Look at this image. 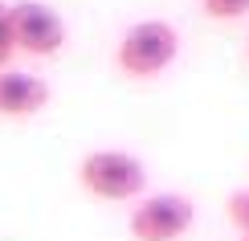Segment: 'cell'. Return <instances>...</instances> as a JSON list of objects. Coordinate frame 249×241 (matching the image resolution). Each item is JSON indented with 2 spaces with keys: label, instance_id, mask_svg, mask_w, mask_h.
I'll use <instances>...</instances> for the list:
<instances>
[{
  "label": "cell",
  "instance_id": "obj_1",
  "mask_svg": "<svg viewBox=\"0 0 249 241\" xmlns=\"http://www.w3.org/2000/svg\"><path fill=\"white\" fill-rule=\"evenodd\" d=\"M180 54V33L168 20H139L119 41V70L127 78H155Z\"/></svg>",
  "mask_w": 249,
  "mask_h": 241
},
{
  "label": "cell",
  "instance_id": "obj_2",
  "mask_svg": "<svg viewBox=\"0 0 249 241\" xmlns=\"http://www.w3.org/2000/svg\"><path fill=\"white\" fill-rule=\"evenodd\" d=\"M78 180L102 201H135L147 188V167L127 151H90L78 167Z\"/></svg>",
  "mask_w": 249,
  "mask_h": 241
},
{
  "label": "cell",
  "instance_id": "obj_3",
  "mask_svg": "<svg viewBox=\"0 0 249 241\" xmlns=\"http://www.w3.org/2000/svg\"><path fill=\"white\" fill-rule=\"evenodd\" d=\"M196 221V208L180 192L143 196L131 213V237L135 241H180Z\"/></svg>",
  "mask_w": 249,
  "mask_h": 241
},
{
  "label": "cell",
  "instance_id": "obj_4",
  "mask_svg": "<svg viewBox=\"0 0 249 241\" xmlns=\"http://www.w3.org/2000/svg\"><path fill=\"white\" fill-rule=\"evenodd\" d=\"M8 17H13V41L17 49L33 57H49L61 49L66 41V25L53 8L37 4V0H20V4H8Z\"/></svg>",
  "mask_w": 249,
  "mask_h": 241
},
{
  "label": "cell",
  "instance_id": "obj_5",
  "mask_svg": "<svg viewBox=\"0 0 249 241\" xmlns=\"http://www.w3.org/2000/svg\"><path fill=\"white\" fill-rule=\"evenodd\" d=\"M49 102V86L33 74H17V70H0V114L4 119H25L37 114Z\"/></svg>",
  "mask_w": 249,
  "mask_h": 241
},
{
  "label": "cell",
  "instance_id": "obj_6",
  "mask_svg": "<svg viewBox=\"0 0 249 241\" xmlns=\"http://www.w3.org/2000/svg\"><path fill=\"white\" fill-rule=\"evenodd\" d=\"M200 4L213 20H237L249 13V0H200Z\"/></svg>",
  "mask_w": 249,
  "mask_h": 241
},
{
  "label": "cell",
  "instance_id": "obj_7",
  "mask_svg": "<svg viewBox=\"0 0 249 241\" xmlns=\"http://www.w3.org/2000/svg\"><path fill=\"white\" fill-rule=\"evenodd\" d=\"M13 49H17V41H13V17H8V4L0 0V70L8 66Z\"/></svg>",
  "mask_w": 249,
  "mask_h": 241
},
{
  "label": "cell",
  "instance_id": "obj_8",
  "mask_svg": "<svg viewBox=\"0 0 249 241\" xmlns=\"http://www.w3.org/2000/svg\"><path fill=\"white\" fill-rule=\"evenodd\" d=\"M229 221L249 237V188H241V192L229 196Z\"/></svg>",
  "mask_w": 249,
  "mask_h": 241
},
{
  "label": "cell",
  "instance_id": "obj_9",
  "mask_svg": "<svg viewBox=\"0 0 249 241\" xmlns=\"http://www.w3.org/2000/svg\"><path fill=\"white\" fill-rule=\"evenodd\" d=\"M241 241H249V237H241Z\"/></svg>",
  "mask_w": 249,
  "mask_h": 241
}]
</instances>
